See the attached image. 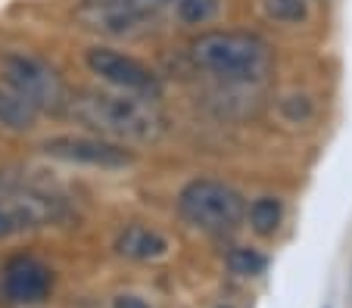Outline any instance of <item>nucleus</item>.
Listing matches in <instances>:
<instances>
[{
    "label": "nucleus",
    "instance_id": "nucleus-1",
    "mask_svg": "<svg viewBox=\"0 0 352 308\" xmlns=\"http://www.w3.org/2000/svg\"><path fill=\"white\" fill-rule=\"evenodd\" d=\"M66 112L97 137L116 143H156L168 128L156 100L125 91H81L69 97Z\"/></svg>",
    "mask_w": 352,
    "mask_h": 308
},
{
    "label": "nucleus",
    "instance_id": "nucleus-2",
    "mask_svg": "<svg viewBox=\"0 0 352 308\" xmlns=\"http://www.w3.org/2000/svg\"><path fill=\"white\" fill-rule=\"evenodd\" d=\"M190 60L197 69L225 81H259L272 69V47L253 32L215 28L193 38Z\"/></svg>",
    "mask_w": 352,
    "mask_h": 308
},
{
    "label": "nucleus",
    "instance_id": "nucleus-3",
    "mask_svg": "<svg viewBox=\"0 0 352 308\" xmlns=\"http://www.w3.org/2000/svg\"><path fill=\"white\" fill-rule=\"evenodd\" d=\"M178 212L184 222L209 234H225L237 228L246 215V200L231 184L215 178H193L178 193Z\"/></svg>",
    "mask_w": 352,
    "mask_h": 308
},
{
    "label": "nucleus",
    "instance_id": "nucleus-4",
    "mask_svg": "<svg viewBox=\"0 0 352 308\" xmlns=\"http://www.w3.org/2000/svg\"><path fill=\"white\" fill-rule=\"evenodd\" d=\"M3 75L0 78L13 84L25 100L38 106V112H63L69 106L66 81L60 78L54 66L34 54H10L3 60Z\"/></svg>",
    "mask_w": 352,
    "mask_h": 308
},
{
    "label": "nucleus",
    "instance_id": "nucleus-5",
    "mask_svg": "<svg viewBox=\"0 0 352 308\" xmlns=\"http://www.w3.org/2000/svg\"><path fill=\"white\" fill-rule=\"evenodd\" d=\"M63 218V202L54 193L34 187H0V240L3 237L22 234V230H38Z\"/></svg>",
    "mask_w": 352,
    "mask_h": 308
},
{
    "label": "nucleus",
    "instance_id": "nucleus-6",
    "mask_svg": "<svg viewBox=\"0 0 352 308\" xmlns=\"http://www.w3.org/2000/svg\"><path fill=\"white\" fill-rule=\"evenodd\" d=\"M85 66L91 69V75H97L100 81H107L113 91H125V94L138 97H160V78L150 66H144L140 60L122 54L113 47H91L85 54Z\"/></svg>",
    "mask_w": 352,
    "mask_h": 308
},
{
    "label": "nucleus",
    "instance_id": "nucleus-7",
    "mask_svg": "<svg viewBox=\"0 0 352 308\" xmlns=\"http://www.w3.org/2000/svg\"><path fill=\"white\" fill-rule=\"evenodd\" d=\"M75 19L81 28L103 38H138L150 25V13L131 0H81Z\"/></svg>",
    "mask_w": 352,
    "mask_h": 308
},
{
    "label": "nucleus",
    "instance_id": "nucleus-8",
    "mask_svg": "<svg viewBox=\"0 0 352 308\" xmlns=\"http://www.w3.org/2000/svg\"><path fill=\"white\" fill-rule=\"evenodd\" d=\"M44 153L56 156V159H63V162H78V165H91V168H125L134 162V153H128L122 143L97 137V134L50 137V141L44 143Z\"/></svg>",
    "mask_w": 352,
    "mask_h": 308
},
{
    "label": "nucleus",
    "instance_id": "nucleus-9",
    "mask_svg": "<svg viewBox=\"0 0 352 308\" xmlns=\"http://www.w3.org/2000/svg\"><path fill=\"white\" fill-rule=\"evenodd\" d=\"M0 289H3V299L13 305H38L54 289V271L34 255H16L3 265Z\"/></svg>",
    "mask_w": 352,
    "mask_h": 308
},
{
    "label": "nucleus",
    "instance_id": "nucleus-10",
    "mask_svg": "<svg viewBox=\"0 0 352 308\" xmlns=\"http://www.w3.org/2000/svg\"><path fill=\"white\" fill-rule=\"evenodd\" d=\"M116 252L131 261H156L168 252V240L160 230L146 228V224H128L116 237Z\"/></svg>",
    "mask_w": 352,
    "mask_h": 308
},
{
    "label": "nucleus",
    "instance_id": "nucleus-11",
    "mask_svg": "<svg viewBox=\"0 0 352 308\" xmlns=\"http://www.w3.org/2000/svg\"><path fill=\"white\" fill-rule=\"evenodd\" d=\"M38 106L16 91L13 84L0 78V125L10 131H28L38 125Z\"/></svg>",
    "mask_w": 352,
    "mask_h": 308
},
{
    "label": "nucleus",
    "instance_id": "nucleus-12",
    "mask_svg": "<svg viewBox=\"0 0 352 308\" xmlns=\"http://www.w3.org/2000/svg\"><path fill=\"white\" fill-rule=\"evenodd\" d=\"M246 215H250V228L259 237H274L278 228L284 224V202L278 196H259L246 209Z\"/></svg>",
    "mask_w": 352,
    "mask_h": 308
},
{
    "label": "nucleus",
    "instance_id": "nucleus-13",
    "mask_svg": "<svg viewBox=\"0 0 352 308\" xmlns=\"http://www.w3.org/2000/svg\"><path fill=\"white\" fill-rule=\"evenodd\" d=\"M221 3L225 0H175L172 7L184 25H206L221 13Z\"/></svg>",
    "mask_w": 352,
    "mask_h": 308
},
{
    "label": "nucleus",
    "instance_id": "nucleus-14",
    "mask_svg": "<svg viewBox=\"0 0 352 308\" xmlns=\"http://www.w3.org/2000/svg\"><path fill=\"white\" fill-rule=\"evenodd\" d=\"M228 268L237 277H259V274H265V268H268V255H262L259 249L237 246L228 252Z\"/></svg>",
    "mask_w": 352,
    "mask_h": 308
},
{
    "label": "nucleus",
    "instance_id": "nucleus-15",
    "mask_svg": "<svg viewBox=\"0 0 352 308\" xmlns=\"http://www.w3.org/2000/svg\"><path fill=\"white\" fill-rule=\"evenodd\" d=\"M268 19L280 22V25H299L309 19V3L306 0H262Z\"/></svg>",
    "mask_w": 352,
    "mask_h": 308
},
{
    "label": "nucleus",
    "instance_id": "nucleus-16",
    "mask_svg": "<svg viewBox=\"0 0 352 308\" xmlns=\"http://www.w3.org/2000/svg\"><path fill=\"white\" fill-rule=\"evenodd\" d=\"M113 308H150L140 296H131V293H122L113 299Z\"/></svg>",
    "mask_w": 352,
    "mask_h": 308
},
{
    "label": "nucleus",
    "instance_id": "nucleus-17",
    "mask_svg": "<svg viewBox=\"0 0 352 308\" xmlns=\"http://www.w3.org/2000/svg\"><path fill=\"white\" fill-rule=\"evenodd\" d=\"M131 3H138V7L146 10V13H156V10H162V7H172L175 0H131Z\"/></svg>",
    "mask_w": 352,
    "mask_h": 308
},
{
    "label": "nucleus",
    "instance_id": "nucleus-18",
    "mask_svg": "<svg viewBox=\"0 0 352 308\" xmlns=\"http://www.w3.org/2000/svg\"><path fill=\"white\" fill-rule=\"evenodd\" d=\"M0 305H3V289H0Z\"/></svg>",
    "mask_w": 352,
    "mask_h": 308
},
{
    "label": "nucleus",
    "instance_id": "nucleus-19",
    "mask_svg": "<svg viewBox=\"0 0 352 308\" xmlns=\"http://www.w3.org/2000/svg\"><path fill=\"white\" fill-rule=\"evenodd\" d=\"M219 308H234V305H219Z\"/></svg>",
    "mask_w": 352,
    "mask_h": 308
}]
</instances>
